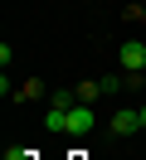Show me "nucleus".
I'll use <instances>...</instances> for the list:
<instances>
[{"label":"nucleus","mask_w":146,"mask_h":160,"mask_svg":"<svg viewBox=\"0 0 146 160\" xmlns=\"http://www.w3.org/2000/svg\"><path fill=\"white\" fill-rule=\"evenodd\" d=\"M117 63H122V73H146V44L141 39H127L122 53H117Z\"/></svg>","instance_id":"f03ea898"},{"label":"nucleus","mask_w":146,"mask_h":160,"mask_svg":"<svg viewBox=\"0 0 146 160\" xmlns=\"http://www.w3.org/2000/svg\"><path fill=\"white\" fill-rule=\"evenodd\" d=\"M122 88H127V73H107V78H102V92H107V97H117Z\"/></svg>","instance_id":"0eeeda50"},{"label":"nucleus","mask_w":146,"mask_h":160,"mask_svg":"<svg viewBox=\"0 0 146 160\" xmlns=\"http://www.w3.org/2000/svg\"><path fill=\"white\" fill-rule=\"evenodd\" d=\"M141 131H146V102H141Z\"/></svg>","instance_id":"9d476101"},{"label":"nucleus","mask_w":146,"mask_h":160,"mask_svg":"<svg viewBox=\"0 0 146 160\" xmlns=\"http://www.w3.org/2000/svg\"><path fill=\"white\" fill-rule=\"evenodd\" d=\"M44 131H68V112L49 102V112H44Z\"/></svg>","instance_id":"39448f33"},{"label":"nucleus","mask_w":146,"mask_h":160,"mask_svg":"<svg viewBox=\"0 0 146 160\" xmlns=\"http://www.w3.org/2000/svg\"><path fill=\"white\" fill-rule=\"evenodd\" d=\"M107 131H112V136H132V131H141V107H122V112H112Z\"/></svg>","instance_id":"7ed1b4c3"},{"label":"nucleus","mask_w":146,"mask_h":160,"mask_svg":"<svg viewBox=\"0 0 146 160\" xmlns=\"http://www.w3.org/2000/svg\"><path fill=\"white\" fill-rule=\"evenodd\" d=\"M127 20H132V24H146V0H141V5H132V10H127Z\"/></svg>","instance_id":"6e6552de"},{"label":"nucleus","mask_w":146,"mask_h":160,"mask_svg":"<svg viewBox=\"0 0 146 160\" xmlns=\"http://www.w3.org/2000/svg\"><path fill=\"white\" fill-rule=\"evenodd\" d=\"M93 126H97L93 102H78V107H68V131H63V136H88Z\"/></svg>","instance_id":"f257e3e1"},{"label":"nucleus","mask_w":146,"mask_h":160,"mask_svg":"<svg viewBox=\"0 0 146 160\" xmlns=\"http://www.w3.org/2000/svg\"><path fill=\"white\" fill-rule=\"evenodd\" d=\"M39 97H44V82H39V78L19 82V92H15V102H39Z\"/></svg>","instance_id":"423d86ee"},{"label":"nucleus","mask_w":146,"mask_h":160,"mask_svg":"<svg viewBox=\"0 0 146 160\" xmlns=\"http://www.w3.org/2000/svg\"><path fill=\"white\" fill-rule=\"evenodd\" d=\"M5 160H34V150H10Z\"/></svg>","instance_id":"1a4fd4ad"},{"label":"nucleus","mask_w":146,"mask_h":160,"mask_svg":"<svg viewBox=\"0 0 146 160\" xmlns=\"http://www.w3.org/2000/svg\"><path fill=\"white\" fill-rule=\"evenodd\" d=\"M97 97H107L102 78H83V82H78V102H97Z\"/></svg>","instance_id":"20e7f679"}]
</instances>
